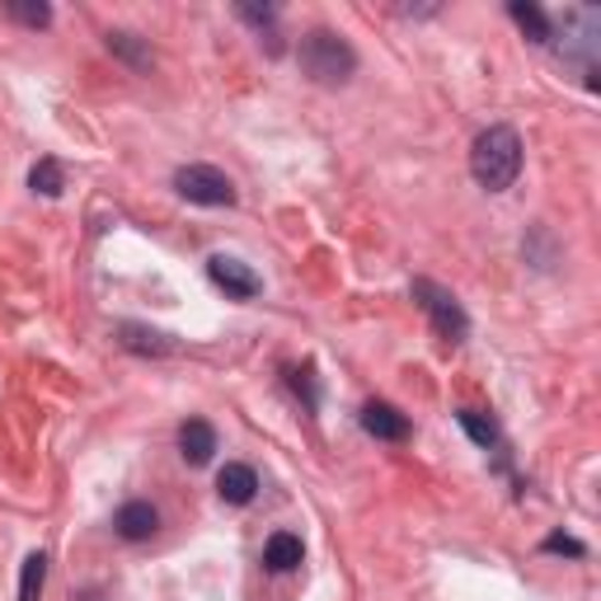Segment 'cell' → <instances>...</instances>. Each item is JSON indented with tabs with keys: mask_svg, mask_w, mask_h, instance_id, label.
Returning <instances> with one entry per match:
<instances>
[{
	"mask_svg": "<svg viewBox=\"0 0 601 601\" xmlns=\"http://www.w3.org/2000/svg\"><path fill=\"white\" fill-rule=\"evenodd\" d=\"M470 174H474V184L489 188V193L512 188L522 174V136L512 128H503V122L480 132L470 146Z\"/></svg>",
	"mask_w": 601,
	"mask_h": 601,
	"instance_id": "1",
	"label": "cell"
},
{
	"mask_svg": "<svg viewBox=\"0 0 601 601\" xmlns=\"http://www.w3.org/2000/svg\"><path fill=\"white\" fill-rule=\"evenodd\" d=\"M300 66L315 85H348L352 70H358V52H352L339 33L315 29L300 39Z\"/></svg>",
	"mask_w": 601,
	"mask_h": 601,
	"instance_id": "2",
	"label": "cell"
},
{
	"mask_svg": "<svg viewBox=\"0 0 601 601\" xmlns=\"http://www.w3.org/2000/svg\"><path fill=\"white\" fill-rule=\"evenodd\" d=\"M174 188H179V198L198 203V207H236V184L226 179L217 165H184V170H174Z\"/></svg>",
	"mask_w": 601,
	"mask_h": 601,
	"instance_id": "3",
	"label": "cell"
},
{
	"mask_svg": "<svg viewBox=\"0 0 601 601\" xmlns=\"http://www.w3.org/2000/svg\"><path fill=\"white\" fill-rule=\"evenodd\" d=\"M414 296H418V306L428 310V320H433V329L441 334L447 343H461L466 334H470V320H466V310H461V300H456L451 292H441L437 282H414Z\"/></svg>",
	"mask_w": 601,
	"mask_h": 601,
	"instance_id": "4",
	"label": "cell"
},
{
	"mask_svg": "<svg viewBox=\"0 0 601 601\" xmlns=\"http://www.w3.org/2000/svg\"><path fill=\"white\" fill-rule=\"evenodd\" d=\"M207 277L217 282L226 296H236V300H250V296L263 292V277L250 269V263H240V259H231V254H211V259H207Z\"/></svg>",
	"mask_w": 601,
	"mask_h": 601,
	"instance_id": "5",
	"label": "cell"
},
{
	"mask_svg": "<svg viewBox=\"0 0 601 601\" xmlns=\"http://www.w3.org/2000/svg\"><path fill=\"white\" fill-rule=\"evenodd\" d=\"M155 526H161V512H155L151 503H141V499L122 503L118 517H113V532H118L122 540H132V545H136V540H151Z\"/></svg>",
	"mask_w": 601,
	"mask_h": 601,
	"instance_id": "6",
	"label": "cell"
},
{
	"mask_svg": "<svg viewBox=\"0 0 601 601\" xmlns=\"http://www.w3.org/2000/svg\"><path fill=\"white\" fill-rule=\"evenodd\" d=\"M217 493H221V503H231V507H244V503H254V493H259V474L250 466H240L231 461L221 474H217Z\"/></svg>",
	"mask_w": 601,
	"mask_h": 601,
	"instance_id": "7",
	"label": "cell"
},
{
	"mask_svg": "<svg viewBox=\"0 0 601 601\" xmlns=\"http://www.w3.org/2000/svg\"><path fill=\"white\" fill-rule=\"evenodd\" d=\"M362 428L381 441H404L409 437V418H404L395 404H367L362 409Z\"/></svg>",
	"mask_w": 601,
	"mask_h": 601,
	"instance_id": "8",
	"label": "cell"
},
{
	"mask_svg": "<svg viewBox=\"0 0 601 601\" xmlns=\"http://www.w3.org/2000/svg\"><path fill=\"white\" fill-rule=\"evenodd\" d=\"M211 451H217V433H211V423L188 418L184 428H179V456H184L188 466H207Z\"/></svg>",
	"mask_w": 601,
	"mask_h": 601,
	"instance_id": "9",
	"label": "cell"
},
{
	"mask_svg": "<svg viewBox=\"0 0 601 601\" xmlns=\"http://www.w3.org/2000/svg\"><path fill=\"white\" fill-rule=\"evenodd\" d=\"M300 555H306V545H300V536H292V532H277V536H269V545H263V564H269L273 573H292L300 564Z\"/></svg>",
	"mask_w": 601,
	"mask_h": 601,
	"instance_id": "10",
	"label": "cell"
},
{
	"mask_svg": "<svg viewBox=\"0 0 601 601\" xmlns=\"http://www.w3.org/2000/svg\"><path fill=\"white\" fill-rule=\"evenodd\" d=\"M103 43H109V52H113V57H122V62H128L132 70H141V76H146V70L155 66V52H151L146 43H141L136 33H122V29H113V33H109V39H103Z\"/></svg>",
	"mask_w": 601,
	"mask_h": 601,
	"instance_id": "11",
	"label": "cell"
},
{
	"mask_svg": "<svg viewBox=\"0 0 601 601\" xmlns=\"http://www.w3.org/2000/svg\"><path fill=\"white\" fill-rule=\"evenodd\" d=\"M507 14H512V24H517L532 43H550V20L540 14V6H532V0H512Z\"/></svg>",
	"mask_w": 601,
	"mask_h": 601,
	"instance_id": "12",
	"label": "cell"
},
{
	"mask_svg": "<svg viewBox=\"0 0 601 601\" xmlns=\"http://www.w3.org/2000/svg\"><path fill=\"white\" fill-rule=\"evenodd\" d=\"M122 348H132V352H151V358H165V352H174L170 343V334H155V329H141V325H122Z\"/></svg>",
	"mask_w": 601,
	"mask_h": 601,
	"instance_id": "13",
	"label": "cell"
},
{
	"mask_svg": "<svg viewBox=\"0 0 601 601\" xmlns=\"http://www.w3.org/2000/svg\"><path fill=\"white\" fill-rule=\"evenodd\" d=\"M43 582H47V555L33 550L24 559V573H20V601H39L43 597Z\"/></svg>",
	"mask_w": 601,
	"mask_h": 601,
	"instance_id": "14",
	"label": "cell"
},
{
	"mask_svg": "<svg viewBox=\"0 0 601 601\" xmlns=\"http://www.w3.org/2000/svg\"><path fill=\"white\" fill-rule=\"evenodd\" d=\"M456 423H461V428H466L474 441H480L484 451L493 447V441H499V428H493V418H489V414H480V409H461V414H456Z\"/></svg>",
	"mask_w": 601,
	"mask_h": 601,
	"instance_id": "15",
	"label": "cell"
},
{
	"mask_svg": "<svg viewBox=\"0 0 601 601\" xmlns=\"http://www.w3.org/2000/svg\"><path fill=\"white\" fill-rule=\"evenodd\" d=\"M29 184H33V193H43V198H57V193H62V165L57 161H39L29 170Z\"/></svg>",
	"mask_w": 601,
	"mask_h": 601,
	"instance_id": "16",
	"label": "cell"
},
{
	"mask_svg": "<svg viewBox=\"0 0 601 601\" xmlns=\"http://www.w3.org/2000/svg\"><path fill=\"white\" fill-rule=\"evenodd\" d=\"M10 20H20V24H29V29H47L52 24V10L47 6H39V0H10Z\"/></svg>",
	"mask_w": 601,
	"mask_h": 601,
	"instance_id": "17",
	"label": "cell"
},
{
	"mask_svg": "<svg viewBox=\"0 0 601 601\" xmlns=\"http://www.w3.org/2000/svg\"><path fill=\"white\" fill-rule=\"evenodd\" d=\"M240 20H250L254 29H269L277 20V10H269V6H263V10L259 6H240Z\"/></svg>",
	"mask_w": 601,
	"mask_h": 601,
	"instance_id": "18",
	"label": "cell"
},
{
	"mask_svg": "<svg viewBox=\"0 0 601 601\" xmlns=\"http://www.w3.org/2000/svg\"><path fill=\"white\" fill-rule=\"evenodd\" d=\"M545 550H550V555H582V545L569 540V536H550V540H545Z\"/></svg>",
	"mask_w": 601,
	"mask_h": 601,
	"instance_id": "19",
	"label": "cell"
}]
</instances>
